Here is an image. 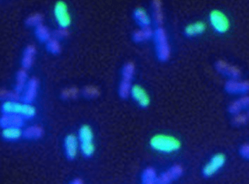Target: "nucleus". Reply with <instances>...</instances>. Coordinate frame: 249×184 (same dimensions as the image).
<instances>
[{"label": "nucleus", "instance_id": "nucleus-1", "mask_svg": "<svg viewBox=\"0 0 249 184\" xmlns=\"http://www.w3.org/2000/svg\"><path fill=\"white\" fill-rule=\"evenodd\" d=\"M149 146L153 151L162 154H172L180 150L182 144L178 138L165 134H154L150 139Z\"/></svg>", "mask_w": 249, "mask_h": 184}, {"label": "nucleus", "instance_id": "nucleus-2", "mask_svg": "<svg viewBox=\"0 0 249 184\" xmlns=\"http://www.w3.org/2000/svg\"><path fill=\"white\" fill-rule=\"evenodd\" d=\"M78 139L79 149L82 156L85 159H90L95 153V145L93 143V129L87 124L82 125L78 131Z\"/></svg>", "mask_w": 249, "mask_h": 184}, {"label": "nucleus", "instance_id": "nucleus-3", "mask_svg": "<svg viewBox=\"0 0 249 184\" xmlns=\"http://www.w3.org/2000/svg\"><path fill=\"white\" fill-rule=\"evenodd\" d=\"M3 115H16L21 116L25 120L34 119L36 116V109L32 104H26L22 102H3L1 105Z\"/></svg>", "mask_w": 249, "mask_h": 184}, {"label": "nucleus", "instance_id": "nucleus-4", "mask_svg": "<svg viewBox=\"0 0 249 184\" xmlns=\"http://www.w3.org/2000/svg\"><path fill=\"white\" fill-rule=\"evenodd\" d=\"M153 41L155 46V53L157 59L160 63H167L170 59L171 48L168 43V35L165 30L162 27L156 28L154 31Z\"/></svg>", "mask_w": 249, "mask_h": 184}, {"label": "nucleus", "instance_id": "nucleus-5", "mask_svg": "<svg viewBox=\"0 0 249 184\" xmlns=\"http://www.w3.org/2000/svg\"><path fill=\"white\" fill-rule=\"evenodd\" d=\"M209 21L213 31L217 34H225L230 28L229 19L226 15L220 10H212L209 16Z\"/></svg>", "mask_w": 249, "mask_h": 184}, {"label": "nucleus", "instance_id": "nucleus-6", "mask_svg": "<svg viewBox=\"0 0 249 184\" xmlns=\"http://www.w3.org/2000/svg\"><path fill=\"white\" fill-rule=\"evenodd\" d=\"M54 16L59 28L68 30L71 26L72 18L69 14L68 5L64 1H57L55 3Z\"/></svg>", "mask_w": 249, "mask_h": 184}, {"label": "nucleus", "instance_id": "nucleus-7", "mask_svg": "<svg viewBox=\"0 0 249 184\" xmlns=\"http://www.w3.org/2000/svg\"><path fill=\"white\" fill-rule=\"evenodd\" d=\"M227 162L224 154L217 153L211 157L208 163L202 168V176L205 178H210L216 174L221 170Z\"/></svg>", "mask_w": 249, "mask_h": 184}, {"label": "nucleus", "instance_id": "nucleus-8", "mask_svg": "<svg viewBox=\"0 0 249 184\" xmlns=\"http://www.w3.org/2000/svg\"><path fill=\"white\" fill-rule=\"evenodd\" d=\"M78 136L73 134H69L66 135L63 141V150L66 159L69 162H73L78 156Z\"/></svg>", "mask_w": 249, "mask_h": 184}, {"label": "nucleus", "instance_id": "nucleus-9", "mask_svg": "<svg viewBox=\"0 0 249 184\" xmlns=\"http://www.w3.org/2000/svg\"><path fill=\"white\" fill-rule=\"evenodd\" d=\"M184 175V168L179 164H175L158 177V184H172Z\"/></svg>", "mask_w": 249, "mask_h": 184}, {"label": "nucleus", "instance_id": "nucleus-10", "mask_svg": "<svg viewBox=\"0 0 249 184\" xmlns=\"http://www.w3.org/2000/svg\"><path fill=\"white\" fill-rule=\"evenodd\" d=\"M214 67L215 71L219 74L224 76L225 78H228L229 80H239V78H241L240 69L235 66L231 65L225 61L220 60L215 62Z\"/></svg>", "mask_w": 249, "mask_h": 184}, {"label": "nucleus", "instance_id": "nucleus-11", "mask_svg": "<svg viewBox=\"0 0 249 184\" xmlns=\"http://www.w3.org/2000/svg\"><path fill=\"white\" fill-rule=\"evenodd\" d=\"M131 98L141 109H146L151 104V99L146 89L141 85L135 84L131 88Z\"/></svg>", "mask_w": 249, "mask_h": 184}, {"label": "nucleus", "instance_id": "nucleus-12", "mask_svg": "<svg viewBox=\"0 0 249 184\" xmlns=\"http://www.w3.org/2000/svg\"><path fill=\"white\" fill-rule=\"evenodd\" d=\"M40 87V82L36 78L29 79L25 91L22 94L21 102L26 104H32L38 95V91Z\"/></svg>", "mask_w": 249, "mask_h": 184}, {"label": "nucleus", "instance_id": "nucleus-13", "mask_svg": "<svg viewBox=\"0 0 249 184\" xmlns=\"http://www.w3.org/2000/svg\"><path fill=\"white\" fill-rule=\"evenodd\" d=\"M224 89L231 95H245L249 92V82L228 80L225 84Z\"/></svg>", "mask_w": 249, "mask_h": 184}, {"label": "nucleus", "instance_id": "nucleus-14", "mask_svg": "<svg viewBox=\"0 0 249 184\" xmlns=\"http://www.w3.org/2000/svg\"><path fill=\"white\" fill-rule=\"evenodd\" d=\"M25 119L16 115H2L0 118L1 129L19 128L25 125Z\"/></svg>", "mask_w": 249, "mask_h": 184}, {"label": "nucleus", "instance_id": "nucleus-15", "mask_svg": "<svg viewBox=\"0 0 249 184\" xmlns=\"http://www.w3.org/2000/svg\"><path fill=\"white\" fill-rule=\"evenodd\" d=\"M132 18L140 29L149 28L152 24V19L143 8H136L132 12Z\"/></svg>", "mask_w": 249, "mask_h": 184}, {"label": "nucleus", "instance_id": "nucleus-16", "mask_svg": "<svg viewBox=\"0 0 249 184\" xmlns=\"http://www.w3.org/2000/svg\"><path fill=\"white\" fill-rule=\"evenodd\" d=\"M36 49L33 45H29L25 47L21 57V67L22 69L25 71L30 70L34 64L35 57L36 55Z\"/></svg>", "mask_w": 249, "mask_h": 184}, {"label": "nucleus", "instance_id": "nucleus-17", "mask_svg": "<svg viewBox=\"0 0 249 184\" xmlns=\"http://www.w3.org/2000/svg\"><path fill=\"white\" fill-rule=\"evenodd\" d=\"M249 109V97L243 96L233 101L228 107V113L231 116H237Z\"/></svg>", "mask_w": 249, "mask_h": 184}, {"label": "nucleus", "instance_id": "nucleus-18", "mask_svg": "<svg viewBox=\"0 0 249 184\" xmlns=\"http://www.w3.org/2000/svg\"><path fill=\"white\" fill-rule=\"evenodd\" d=\"M206 31V25L204 22L198 21L187 25L184 30V34L188 38H194L201 35Z\"/></svg>", "mask_w": 249, "mask_h": 184}, {"label": "nucleus", "instance_id": "nucleus-19", "mask_svg": "<svg viewBox=\"0 0 249 184\" xmlns=\"http://www.w3.org/2000/svg\"><path fill=\"white\" fill-rule=\"evenodd\" d=\"M43 128L38 125H31L23 130L22 138L26 141H38L43 137Z\"/></svg>", "mask_w": 249, "mask_h": 184}, {"label": "nucleus", "instance_id": "nucleus-20", "mask_svg": "<svg viewBox=\"0 0 249 184\" xmlns=\"http://www.w3.org/2000/svg\"><path fill=\"white\" fill-rule=\"evenodd\" d=\"M154 31L149 28L139 29L131 34V40L136 44L143 43L153 39Z\"/></svg>", "mask_w": 249, "mask_h": 184}, {"label": "nucleus", "instance_id": "nucleus-21", "mask_svg": "<svg viewBox=\"0 0 249 184\" xmlns=\"http://www.w3.org/2000/svg\"><path fill=\"white\" fill-rule=\"evenodd\" d=\"M153 12V21L157 28L162 27L163 24V13L162 10V2L160 0H153L151 3Z\"/></svg>", "mask_w": 249, "mask_h": 184}, {"label": "nucleus", "instance_id": "nucleus-22", "mask_svg": "<svg viewBox=\"0 0 249 184\" xmlns=\"http://www.w3.org/2000/svg\"><path fill=\"white\" fill-rule=\"evenodd\" d=\"M28 81V73H27V72L24 69L19 70L18 72H16V85H15L13 91H15L16 94H19L22 96Z\"/></svg>", "mask_w": 249, "mask_h": 184}, {"label": "nucleus", "instance_id": "nucleus-23", "mask_svg": "<svg viewBox=\"0 0 249 184\" xmlns=\"http://www.w3.org/2000/svg\"><path fill=\"white\" fill-rule=\"evenodd\" d=\"M23 135V130L19 128L2 129L1 137L3 141L8 142H16L19 141Z\"/></svg>", "mask_w": 249, "mask_h": 184}, {"label": "nucleus", "instance_id": "nucleus-24", "mask_svg": "<svg viewBox=\"0 0 249 184\" xmlns=\"http://www.w3.org/2000/svg\"><path fill=\"white\" fill-rule=\"evenodd\" d=\"M159 175L155 169L152 167H147L144 169L141 175V183L142 184H158Z\"/></svg>", "mask_w": 249, "mask_h": 184}, {"label": "nucleus", "instance_id": "nucleus-25", "mask_svg": "<svg viewBox=\"0 0 249 184\" xmlns=\"http://www.w3.org/2000/svg\"><path fill=\"white\" fill-rule=\"evenodd\" d=\"M35 36L40 43L47 44L52 39V32L44 25L35 28Z\"/></svg>", "mask_w": 249, "mask_h": 184}, {"label": "nucleus", "instance_id": "nucleus-26", "mask_svg": "<svg viewBox=\"0 0 249 184\" xmlns=\"http://www.w3.org/2000/svg\"><path fill=\"white\" fill-rule=\"evenodd\" d=\"M133 87L132 82L121 80L118 87V95L122 100H126L131 97V88Z\"/></svg>", "mask_w": 249, "mask_h": 184}, {"label": "nucleus", "instance_id": "nucleus-27", "mask_svg": "<svg viewBox=\"0 0 249 184\" xmlns=\"http://www.w3.org/2000/svg\"><path fill=\"white\" fill-rule=\"evenodd\" d=\"M135 72H136V67H135L134 63H124L123 67H122V71H121L122 80L130 82L133 81Z\"/></svg>", "mask_w": 249, "mask_h": 184}, {"label": "nucleus", "instance_id": "nucleus-28", "mask_svg": "<svg viewBox=\"0 0 249 184\" xmlns=\"http://www.w3.org/2000/svg\"><path fill=\"white\" fill-rule=\"evenodd\" d=\"M82 96L86 100H93L100 97V90L93 85H88L83 87L81 90Z\"/></svg>", "mask_w": 249, "mask_h": 184}, {"label": "nucleus", "instance_id": "nucleus-29", "mask_svg": "<svg viewBox=\"0 0 249 184\" xmlns=\"http://www.w3.org/2000/svg\"><path fill=\"white\" fill-rule=\"evenodd\" d=\"M43 22V16H41V14H33L31 16H29L26 19H25V24L26 27L31 28L34 27L36 28L39 25H42Z\"/></svg>", "mask_w": 249, "mask_h": 184}, {"label": "nucleus", "instance_id": "nucleus-30", "mask_svg": "<svg viewBox=\"0 0 249 184\" xmlns=\"http://www.w3.org/2000/svg\"><path fill=\"white\" fill-rule=\"evenodd\" d=\"M78 94H79V90L77 87H68L60 93V99L64 101L75 100L78 97Z\"/></svg>", "mask_w": 249, "mask_h": 184}, {"label": "nucleus", "instance_id": "nucleus-31", "mask_svg": "<svg viewBox=\"0 0 249 184\" xmlns=\"http://www.w3.org/2000/svg\"><path fill=\"white\" fill-rule=\"evenodd\" d=\"M46 50L51 55L57 56L62 52V47H61L59 41L52 38L50 41L46 44Z\"/></svg>", "mask_w": 249, "mask_h": 184}, {"label": "nucleus", "instance_id": "nucleus-32", "mask_svg": "<svg viewBox=\"0 0 249 184\" xmlns=\"http://www.w3.org/2000/svg\"><path fill=\"white\" fill-rule=\"evenodd\" d=\"M69 35V32L66 29L58 28L54 30L52 32V38L55 39L56 41H62L65 40L66 38H68Z\"/></svg>", "mask_w": 249, "mask_h": 184}, {"label": "nucleus", "instance_id": "nucleus-33", "mask_svg": "<svg viewBox=\"0 0 249 184\" xmlns=\"http://www.w3.org/2000/svg\"><path fill=\"white\" fill-rule=\"evenodd\" d=\"M249 115H244V114H240L237 116H235L232 119V125L234 126H242V125H246L249 121Z\"/></svg>", "mask_w": 249, "mask_h": 184}, {"label": "nucleus", "instance_id": "nucleus-34", "mask_svg": "<svg viewBox=\"0 0 249 184\" xmlns=\"http://www.w3.org/2000/svg\"><path fill=\"white\" fill-rule=\"evenodd\" d=\"M239 155L243 159L249 161V144H244L239 148Z\"/></svg>", "mask_w": 249, "mask_h": 184}, {"label": "nucleus", "instance_id": "nucleus-35", "mask_svg": "<svg viewBox=\"0 0 249 184\" xmlns=\"http://www.w3.org/2000/svg\"><path fill=\"white\" fill-rule=\"evenodd\" d=\"M69 184H84V183L81 178H76L74 179H72V181L69 183Z\"/></svg>", "mask_w": 249, "mask_h": 184}, {"label": "nucleus", "instance_id": "nucleus-36", "mask_svg": "<svg viewBox=\"0 0 249 184\" xmlns=\"http://www.w3.org/2000/svg\"></svg>", "mask_w": 249, "mask_h": 184}]
</instances>
